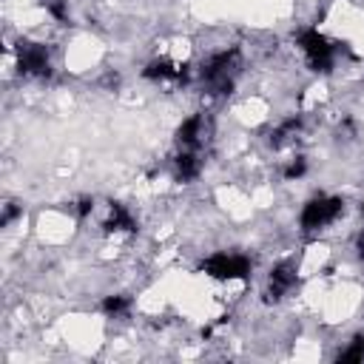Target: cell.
Segmentation results:
<instances>
[{"mask_svg": "<svg viewBox=\"0 0 364 364\" xmlns=\"http://www.w3.org/2000/svg\"><path fill=\"white\" fill-rule=\"evenodd\" d=\"M236 71H239V48H230V51L216 54V57H213V60L205 65L202 80L210 85V91L222 94V91H228V88L233 85Z\"/></svg>", "mask_w": 364, "mask_h": 364, "instance_id": "obj_1", "label": "cell"}, {"mask_svg": "<svg viewBox=\"0 0 364 364\" xmlns=\"http://www.w3.org/2000/svg\"><path fill=\"white\" fill-rule=\"evenodd\" d=\"M341 213V199L336 196H316L304 205L301 210V228L304 230H316V228H324L330 225L336 216Z\"/></svg>", "mask_w": 364, "mask_h": 364, "instance_id": "obj_2", "label": "cell"}, {"mask_svg": "<svg viewBox=\"0 0 364 364\" xmlns=\"http://www.w3.org/2000/svg\"><path fill=\"white\" fill-rule=\"evenodd\" d=\"M299 46H301V51L307 54V60H310L313 68H330L333 46H330V40H327L318 28L301 31V34H299Z\"/></svg>", "mask_w": 364, "mask_h": 364, "instance_id": "obj_3", "label": "cell"}, {"mask_svg": "<svg viewBox=\"0 0 364 364\" xmlns=\"http://www.w3.org/2000/svg\"><path fill=\"white\" fill-rule=\"evenodd\" d=\"M202 270L208 273V276H213V279H245L247 273H250V262L245 259V256H228V253H216V256H210L205 264H202Z\"/></svg>", "mask_w": 364, "mask_h": 364, "instance_id": "obj_4", "label": "cell"}, {"mask_svg": "<svg viewBox=\"0 0 364 364\" xmlns=\"http://www.w3.org/2000/svg\"><path fill=\"white\" fill-rule=\"evenodd\" d=\"M17 63L23 74H48V51L37 43H20Z\"/></svg>", "mask_w": 364, "mask_h": 364, "instance_id": "obj_5", "label": "cell"}, {"mask_svg": "<svg viewBox=\"0 0 364 364\" xmlns=\"http://www.w3.org/2000/svg\"><path fill=\"white\" fill-rule=\"evenodd\" d=\"M188 65H173L171 60H154V63H148V68H145V77L148 80H185V71Z\"/></svg>", "mask_w": 364, "mask_h": 364, "instance_id": "obj_6", "label": "cell"}, {"mask_svg": "<svg viewBox=\"0 0 364 364\" xmlns=\"http://www.w3.org/2000/svg\"><path fill=\"white\" fill-rule=\"evenodd\" d=\"M293 282H296V270H293L290 264L273 267V273H270V287H267V299H279Z\"/></svg>", "mask_w": 364, "mask_h": 364, "instance_id": "obj_7", "label": "cell"}, {"mask_svg": "<svg viewBox=\"0 0 364 364\" xmlns=\"http://www.w3.org/2000/svg\"><path fill=\"white\" fill-rule=\"evenodd\" d=\"M199 131H202V117H191V119H185V122L179 125V131H176V142L185 145V148H191V145L199 142Z\"/></svg>", "mask_w": 364, "mask_h": 364, "instance_id": "obj_8", "label": "cell"}, {"mask_svg": "<svg viewBox=\"0 0 364 364\" xmlns=\"http://www.w3.org/2000/svg\"><path fill=\"white\" fill-rule=\"evenodd\" d=\"M105 230H134V222H131V216H128V210L122 205H111Z\"/></svg>", "mask_w": 364, "mask_h": 364, "instance_id": "obj_9", "label": "cell"}, {"mask_svg": "<svg viewBox=\"0 0 364 364\" xmlns=\"http://www.w3.org/2000/svg\"><path fill=\"white\" fill-rule=\"evenodd\" d=\"M199 173V162L193 154H179L176 156V176L179 179H193Z\"/></svg>", "mask_w": 364, "mask_h": 364, "instance_id": "obj_10", "label": "cell"}, {"mask_svg": "<svg viewBox=\"0 0 364 364\" xmlns=\"http://www.w3.org/2000/svg\"><path fill=\"white\" fill-rule=\"evenodd\" d=\"M299 131V119H287L284 125H279L276 131H273V136H270V142H273V148H282V145H287L290 142V136Z\"/></svg>", "mask_w": 364, "mask_h": 364, "instance_id": "obj_11", "label": "cell"}, {"mask_svg": "<svg viewBox=\"0 0 364 364\" xmlns=\"http://www.w3.org/2000/svg\"><path fill=\"white\" fill-rule=\"evenodd\" d=\"M361 358H364V341H361V338H355L353 347L338 355V361H344V364H347V361H361Z\"/></svg>", "mask_w": 364, "mask_h": 364, "instance_id": "obj_12", "label": "cell"}, {"mask_svg": "<svg viewBox=\"0 0 364 364\" xmlns=\"http://www.w3.org/2000/svg\"><path fill=\"white\" fill-rule=\"evenodd\" d=\"M102 310L105 313H122V310H128V299L125 296H108L102 301Z\"/></svg>", "mask_w": 364, "mask_h": 364, "instance_id": "obj_13", "label": "cell"}, {"mask_svg": "<svg viewBox=\"0 0 364 364\" xmlns=\"http://www.w3.org/2000/svg\"><path fill=\"white\" fill-rule=\"evenodd\" d=\"M304 168H307V162L299 156V159H296V162H293V165L284 171V176H287V179H296V176H301V173H304Z\"/></svg>", "mask_w": 364, "mask_h": 364, "instance_id": "obj_14", "label": "cell"}, {"mask_svg": "<svg viewBox=\"0 0 364 364\" xmlns=\"http://www.w3.org/2000/svg\"><path fill=\"white\" fill-rule=\"evenodd\" d=\"M358 256H361V259H364V230H361V233H358Z\"/></svg>", "mask_w": 364, "mask_h": 364, "instance_id": "obj_15", "label": "cell"}, {"mask_svg": "<svg viewBox=\"0 0 364 364\" xmlns=\"http://www.w3.org/2000/svg\"><path fill=\"white\" fill-rule=\"evenodd\" d=\"M361 213H364V202H361Z\"/></svg>", "mask_w": 364, "mask_h": 364, "instance_id": "obj_16", "label": "cell"}]
</instances>
